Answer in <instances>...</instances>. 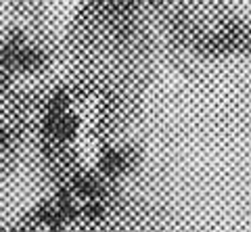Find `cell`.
Masks as SVG:
<instances>
[]
</instances>
